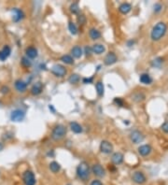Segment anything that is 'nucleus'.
<instances>
[{
    "instance_id": "43",
    "label": "nucleus",
    "mask_w": 168,
    "mask_h": 185,
    "mask_svg": "<svg viewBox=\"0 0 168 185\" xmlns=\"http://www.w3.org/2000/svg\"><path fill=\"white\" fill-rule=\"evenodd\" d=\"M67 185H70V184H67Z\"/></svg>"
},
{
    "instance_id": "14",
    "label": "nucleus",
    "mask_w": 168,
    "mask_h": 185,
    "mask_svg": "<svg viewBox=\"0 0 168 185\" xmlns=\"http://www.w3.org/2000/svg\"><path fill=\"white\" fill-rule=\"evenodd\" d=\"M70 53H71V56L73 58L79 59V58H80L83 55V50H82V48L80 47V46L76 45V46H74V47L71 49Z\"/></svg>"
},
{
    "instance_id": "19",
    "label": "nucleus",
    "mask_w": 168,
    "mask_h": 185,
    "mask_svg": "<svg viewBox=\"0 0 168 185\" xmlns=\"http://www.w3.org/2000/svg\"><path fill=\"white\" fill-rule=\"evenodd\" d=\"M139 81L142 84H145V85H149V84H151L153 80H152L151 76L148 73H143L140 75L139 77Z\"/></svg>"
},
{
    "instance_id": "32",
    "label": "nucleus",
    "mask_w": 168,
    "mask_h": 185,
    "mask_svg": "<svg viewBox=\"0 0 168 185\" xmlns=\"http://www.w3.org/2000/svg\"><path fill=\"white\" fill-rule=\"evenodd\" d=\"M77 22H78V24L80 25H84L86 24V22H87V18H86V16L84 14L80 13V14H79L78 16H77Z\"/></svg>"
},
{
    "instance_id": "7",
    "label": "nucleus",
    "mask_w": 168,
    "mask_h": 185,
    "mask_svg": "<svg viewBox=\"0 0 168 185\" xmlns=\"http://www.w3.org/2000/svg\"><path fill=\"white\" fill-rule=\"evenodd\" d=\"M117 62H118V56L113 51H109V53H106V55L104 58V65L106 66H112L114 64H116Z\"/></svg>"
},
{
    "instance_id": "15",
    "label": "nucleus",
    "mask_w": 168,
    "mask_h": 185,
    "mask_svg": "<svg viewBox=\"0 0 168 185\" xmlns=\"http://www.w3.org/2000/svg\"><path fill=\"white\" fill-rule=\"evenodd\" d=\"M42 91H43V84L40 81L36 82L34 85L32 86L31 90H30V92H31V94L33 95H40L41 92H42Z\"/></svg>"
},
{
    "instance_id": "18",
    "label": "nucleus",
    "mask_w": 168,
    "mask_h": 185,
    "mask_svg": "<svg viewBox=\"0 0 168 185\" xmlns=\"http://www.w3.org/2000/svg\"><path fill=\"white\" fill-rule=\"evenodd\" d=\"M69 127H70L72 132L75 133V134H80V133L83 132L82 126L80 125L79 122H71L69 123Z\"/></svg>"
},
{
    "instance_id": "28",
    "label": "nucleus",
    "mask_w": 168,
    "mask_h": 185,
    "mask_svg": "<svg viewBox=\"0 0 168 185\" xmlns=\"http://www.w3.org/2000/svg\"><path fill=\"white\" fill-rule=\"evenodd\" d=\"M69 10L72 14H75V15H78L80 14V7L79 6V3L78 2H74L70 5L69 7Z\"/></svg>"
},
{
    "instance_id": "39",
    "label": "nucleus",
    "mask_w": 168,
    "mask_h": 185,
    "mask_svg": "<svg viewBox=\"0 0 168 185\" xmlns=\"http://www.w3.org/2000/svg\"><path fill=\"white\" fill-rule=\"evenodd\" d=\"M82 82L84 84H90L94 82V77H91V78H83L82 79Z\"/></svg>"
},
{
    "instance_id": "29",
    "label": "nucleus",
    "mask_w": 168,
    "mask_h": 185,
    "mask_svg": "<svg viewBox=\"0 0 168 185\" xmlns=\"http://www.w3.org/2000/svg\"><path fill=\"white\" fill-rule=\"evenodd\" d=\"M60 60L63 62L64 64H65V65H69V66H71V65H73L74 64V58L71 56V55H69V54H65V55H63L62 57L60 58Z\"/></svg>"
},
{
    "instance_id": "42",
    "label": "nucleus",
    "mask_w": 168,
    "mask_h": 185,
    "mask_svg": "<svg viewBox=\"0 0 168 185\" xmlns=\"http://www.w3.org/2000/svg\"><path fill=\"white\" fill-rule=\"evenodd\" d=\"M134 44H135V40H133L127 41V46H128V47H132Z\"/></svg>"
},
{
    "instance_id": "35",
    "label": "nucleus",
    "mask_w": 168,
    "mask_h": 185,
    "mask_svg": "<svg viewBox=\"0 0 168 185\" xmlns=\"http://www.w3.org/2000/svg\"><path fill=\"white\" fill-rule=\"evenodd\" d=\"M22 65L25 66V67H29V66H31L32 63H31V61L29 60V58L27 57H22Z\"/></svg>"
},
{
    "instance_id": "9",
    "label": "nucleus",
    "mask_w": 168,
    "mask_h": 185,
    "mask_svg": "<svg viewBox=\"0 0 168 185\" xmlns=\"http://www.w3.org/2000/svg\"><path fill=\"white\" fill-rule=\"evenodd\" d=\"M132 181L136 184H144L147 181V178L142 171H135L132 175Z\"/></svg>"
},
{
    "instance_id": "22",
    "label": "nucleus",
    "mask_w": 168,
    "mask_h": 185,
    "mask_svg": "<svg viewBox=\"0 0 168 185\" xmlns=\"http://www.w3.org/2000/svg\"><path fill=\"white\" fill-rule=\"evenodd\" d=\"M15 88L18 92H24L26 91V88H27V83L24 81L22 80H17L15 81Z\"/></svg>"
},
{
    "instance_id": "17",
    "label": "nucleus",
    "mask_w": 168,
    "mask_h": 185,
    "mask_svg": "<svg viewBox=\"0 0 168 185\" xmlns=\"http://www.w3.org/2000/svg\"><path fill=\"white\" fill-rule=\"evenodd\" d=\"M10 52H11V50H10V46H7V45L4 46L3 49L0 51V61H5L10 55Z\"/></svg>"
},
{
    "instance_id": "10",
    "label": "nucleus",
    "mask_w": 168,
    "mask_h": 185,
    "mask_svg": "<svg viewBox=\"0 0 168 185\" xmlns=\"http://www.w3.org/2000/svg\"><path fill=\"white\" fill-rule=\"evenodd\" d=\"M91 173H93L94 176L98 177V178H104L106 174L105 168L100 164H94L93 166H91Z\"/></svg>"
},
{
    "instance_id": "12",
    "label": "nucleus",
    "mask_w": 168,
    "mask_h": 185,
    "mask_svg": "<svg viewBox=\"0 0 168 185\" xmlns=\"http://www.w3.org/2000/svg\"><path fill=\"white\" fill-rule=\"evenodd\" d=\"M123 160H124V155L120 151L114 152L111 156V163L115 166H119L120 164H123Z\"/></svg>"
},
{
    "instance_id": "20",
    "label": "nucleus",
    "mask_w": 168,
    "mask_h": 185,
    "mask_svg": "<svg viewBox=\"0 0 168 185\" xmlns=\"http://www.w3.org/2000/svg\"><path fill=\"white\" fill-rule=\"evenodd\" d=\"M131 10H132V5L130 3H127V2L120 4L119 7V11L123 15L128 14Z\"/></svg>"
},
{
    "instance_id": "30",
    "label": "nucleus",
    "mask_w": 168,
    "mask_h": 185,
    "mask_svg": "<svg viewBox=\"0 0 168 185\" xmlns=\"http://www.w3.org/2000/svg\"><path fill=\"white\" fill-rule=\"evenodd\" d=\"M68 30L70 31V33H71L73 36H76V35L79 33V29H78L77 25H76L75 22H71V21L68 22Z\"/></svg>"
},
{
    "instance_id": "40",
    "label": "nucleus",
    "mask_w": 168,
    "mask_h": 185,
    "mask_svg": "<svg viewBox=\"0 0 168 185\" xmlns=\"http://www.w3.org/2000/svg\"><path fill=\"white\" fill-rule=\"evenodd\" d=\"M90 185H103V183H102V181H101L100 180L95 179V180H94V181H91V182Z\"/></svg>"
},
{
    "instance_id": "34",
    "label": "nucleus",
    "mask_w": 168,
    "mask_h": 185,
    "mask_svg": "<svg viewBox=\"0 0 168 185\" xmlns=\"http://www.w3.org/2000/svg\"><path fill=\"white\" fill-rule=\"evenodd\" d=\"M83 53L85 54L86 57H90L91 55V53H94L93 49H91V47H90V46H85V48H84V51H83Z\"/></svg>"
},
{
    "instance_id": "4",
    "label": "nucleus",
    "mask_w": 168,
    "mask_h": 185,
    "mask_svg": "<svg viewBox=\"0 0 168 185\" xmlns=\"http://www.w3.org/2000/svg\"><path fill=\"white\" fill-rule=\"evenodd\" d=\"M51 72L55 77H57V78H64V77L66 76V74H67V69L63 65L55 64L54 66H52V67L51 69Z\"/></svg>"
},
{
    "instance_id": "6",
    "label": "nucleus",
    "mask_w": 168,
    "mask_h": 185,
    "mask_svg": "<svg viewBox=\"0 0 168 185\" xmlns=\"http://www.w3.org/2000/svg\"><path fill=\"white\" fill-rule=\"evenodd\" d=\"M99 149H100V151L104 154H110L113 152L114 150L112 143L109 140H102Z\"/></svg>"
},
{
    "instance_id": "33",
    "label": "nucleus",
    "mask_w": 168,
    "mask_h": 185,
    "mask_svg": "<svg viewBox=\"0 0 168 185\" xmlns=\"http://www.w3.org/2000/svg\"><path fill=\"white\" fill-rule=\"evenodd\" d=\"M164 63V59L162 57H157L156 59H154L153 61H152V66H155V67H160L161 66V65Z\"/></svg>"
},
{
    "instance_id": "36",
    "label": "nucleus",
    "mask_w": 168,
    "mask_h": 185,
    "mask_svg": "<svg viewBox=\"0 0 168 185\" xmlns=\"http://www.w3.org/2000/svg\"><path fill=\"white\" fill-rule=\"evenodd\" d=\"M113 102H114V104H116L119 107H124V101L120 97H115L113 100Z\"/></svg>"
},
{
    "instance_id": "21",
    "label": "nucleus",
    "mask_w": 168,
    "mask_h": 185,
    "mask_svg": "<svg viewBox=\"0 0 168 185\" xmlns=\"http://www.w3.org/2000/svg\"><path fill=\"white\" fill-rule=\"evenodd\" d=\"M89 36H90L91 40H97L101 37L102 35H101V32L98 29L93 27V28H91L90 31H89Z\"/></svg>"
},
{
    "instance_id": "26",
    "label": "nucleus",
    "mask_w": 168,
    "mask_h": 185,
    "mask_svg": "<svg viewBox=\"0 0 168 185\" xmlns=\"http://www.w3.org/2000/svg\"><path fill=\"white\" fill-rule=\"evenodd\" d=\"M49 167H50V170L54 174L58 173L61 170V165L56 161H52L51 163L49 165Z\"/></svg>"
},
{
    "instance_id": "31",
    "label": "nucleus",
    "mask_w": 168,
    "mask_h": 185,
    "mask_svg": "<svg viewBox=\"0 0 168 185\" xmlns=\"http://www.w3.org/2000/svg\"><path fill=\"white\" fill-rule=\"evenodd\" d=\"M80 75H79V74H76V73L71 74V75L69 76V78H68V82L71 83V84H77V83L80 82Z\"/></svg>"
},
{
    "instance_id": "38",
    "label": "nucleus",
    "mask_w": 168,
    "mask_h": 185,
    "mask_svg": "<svg viewBox=\"0 0 168 185\" xmlns=\"http://www.w3.org/2000/svg\"><path fill=\"white\" fill-rule=\"evenodd\" d=\"M161 129L163 132H164L165 134H168V121L167 122H164L162 126H161Z\"/></svg>"
},
{
    "instance_id": "3",
    "label": "nucleus",
    "mask_w": 168,
    "mask_h": 185,
    "mask_svg": "<svg viewBox=\"0 0 168 185\" xmlns=\"http://www.w3.org/2000/svg\"><path fill=\"white\" fill-rule=\"evenodd\" d=\"M66 132H67L66 127L64 125L59 123V125H56L52 128L51 137V139L54 141H60L66 136Z\"/></svg>"
},
{
    "instance_id": "11",
    "label": "nucleus",
    "mask_w": 168,
    "mask_h": 185,
    "mask_svg": "<svg viewBox=\"0 0 168 185\" xmlns=\"http://www.w3.org/2000/svg\"><path fill=\"white\" fill-rule=\"evenodd\" d=\"M25 114L21 110H15L10 114V119L12 122H21L25 119Z\"/></svg>"
},
{
    "instance_id": "24",
    "label": "nucleus",
    "mask_w": 168,
    "mask_h": 185,
    "mask_svg": "<svg viewBox=\"0 0 168 185\" xmlns=\"http://www.w3.org/2000/svg\"><path fill=\"white\" fill-rule=\"evenodd\" d=\"M25 54L29 59H35L37 57V50L35 47H28L25 50Z\"/></svg>"
},
{
    "instance_id": "23",
    "label": "nucleus",
    "mask_w": 168,
    "mask_h": 185,
    "mask_svg": "<svg viewBox=\"0 0 168 185\" xmlns=\"http://www.w3.org/2000/svg\"><path fill=\"white\" fill-rule=\"evenodd\" d=\"M12 12H13V21L14 22H19V21L24 19V17H25L24 12H22V10L20 9H16V7H15V9L12 10Z\"/></svg>"
},
{
    "instance_id": "5",
    "label": "nucleus",
    "mask_w": 168,
    "mask_h": 185,
    "mask_svg": "<svg viewBox=\"0 0 168 185\" xmlns=\"http://www.w3.org/2000/svg\"><path fill=\"white\" fill-rule=\"evenodd\" d=\"M144 138H145L144 135L138 130H134L130 134V139H131V141L134 144H140L141 142H143Z\"/></svg>"
},
{
    "instance_id": "37",
    "label": "nucleus",
    "mask_w": 168,
    "mask_h": 185,
    "mask_svg": "<svg viewBox=\"0 0 168 185\" xmlns=\"http://www.w3.org/2000/svg\"><path fill=\"white\" fill-rule=\"evenodd\" d=\"M153 7H154V12H155V13H159L160 11L162 10L163 6L160 4V3H156V4L153 6Z\"/></svg>"
},
{
    "instance_id": "1",
    "label": "nucleus",
    "mask_w": 168,
    "mask_h": 185,
    "mask_svg": "<svg viewBox=\"0 0 168 185\" xmlns=\"http://www.w3.org/2000/svg\"><path fill=\"white\" fill-rule=\"evenodd\" d=\"M167 32V25L164 22H159L153 26L150 32V38L153 41H159Z\"/></svg>"
},
{
    "instance_id": "25",
    "label": "nucleus",
    "mask_w": 168,
    "mask_h": 185,
    "mask_svg": "<svg viewBox=\"0 0 168 185\" xmlns=\"http://www.w3.org/2000/svg\"><path fill=\"white\" fill-rule=\"evenodd\" d=\"M95 89H96V92L98 96L102 97L105 94V86H104V83L101 81H98L95 83Z\"/></svg>"
},
{
    "instance_id": "27",
    "label": "nucleus",
    "mask_w": 168,
    "mask_h": 185,
    "mask_svg": "<svg viewBox=\"0 0 168 185\" xmlns=\"http://www.w3.org/2000/svg\"><path fill=\"white\" fill-rule=\"evenodd\" d=\"M145 95L143 94V92H135V94L132 95V99L134 100L135 102H136V103H140V102H142V101H144L145 100Z\"/></svg>"
},
{
    "instance_id": "2",
    "label": "nucleus",
    "mask_w": 168,
    "mask_h": 185,
    "mask_svg": "<svg viewBox=\"0 0 168 185\" xmlns=\"http://www.w3.org/2000/svg\"><path fill=\"white\" fill-rule=\"evenodd\" d=\"M91 169H90V166L87 162L82 161L79 164V166H77V169H76V173H77V176L80 180H81L82 181H86L91 174Z\"/></svg>"
},
{
    "instance_id": "8",
    "label": "nucleus",
    "mask_w": 168,
    "mask_h": 185,
    "mask_svg": "<svg viewBox=\"0 0 168 185\" xmlns=\"http://www.w3.org/2000/svg\"><path fill=\"white\" fill-rule=\"evenodd\" d=\"M22 180H24V182L25 185H36L35 174L30 170H26L24 173V175H22Z\"/></svg>"
},
{
    "instance_id": "13",
    "label": "nucleus",
    "mask_w": 168,
    "mask_h": 185,
    "mask_svg": "<svg viewBox=\"0 0 168 185\" xmlns=\"http://www.w3.org/2000/svg\"><path fill=\"white\" fill-rule=\"evenodd\" d=\"M137 151H138V153L140 154L141 156L143 157H147L149 156V154L151 153L152 151V148L151 146L149 145V144H145V145H141L138 147V149H137Z\"/></svg>"
},
{
    "instance_id": "41",
    "label": "nucleus",
    "mask_w": 168,
    "mask_h": 185,
    "mask_svg": "<svg viewBox=\"0 0 168 185\" xmlns=\"http://www.w3.org/2000/svg\"><path fill=\"white\" fill-rule=\"evenodd\" d=\"M9 92H10V88L7 87V86H3L1 88V92H2V94H7Z\"/></svg>"
},
{
    "instance_id": "16",
    "label": "nucleus",
    "mask_w": 168,
    "mask_h": 185,
    "mask_svg": "<svg viewBox=\"0 0 168 185\" xmlns=\"http://www.w3.org/2000/svg\"><path fill=\"white\" fill-rule=\"evenodd\" d=\"M91 49H93V52L95 53L97 55H100V54H103V53L106 51V47L103 45V44H100V43H95L91 46Z\"/></svg>"
}]
</instances>
